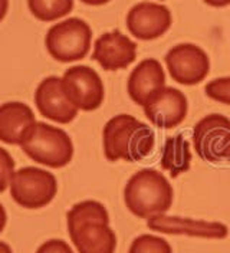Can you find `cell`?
<instances>
[{
    "mask_svg": "<svg viewBox=\"0 0 230 253\" xmlns=\"http://www.w3.org/2000/svg\"><path fill=\"white\" fill-rule=\"evenodd\" d=\"M193 145L203 161L228 160L230 150V120L222 114L201 118L193 129Z\"/></svg>",
    "mask_w": 230,
    "mask_h": 253,
    "instance_id": "obj_7",
    "label": "cell"
},
{
    "mask_svg": "<svg viewBox=\"0 0 230 253\" xmlns=\"http://www.w3.org/2000/svg\"><path fill=\"white\" fill-rule=\"evenodd\" d=\"M35 104L44 117L58 124H69L78 115V108L68 99L59 77H47L38 85Z\"/></svg>",
    "mask_w": 230,
    "mask_h": 253,
    "instance_id": "obj_12",
    "label": "cell"
},
{
    "mask_svg": "<svg viewBox=\"0 0 230 253\" xmlns=\"http://www.w3.org/2000/svg\"><path fill=\"white\" fill-rule=\"evenodd\" d=\"M166 65L176 82L191 86L207 78L210 72V58L193 43H180L170 49L166 55Z\"/></svg>",
    "mask_w": 230,
    "mask_h": 253,
    "instance_id": "obj_9",
    "label": "cell"
},
{
    "mask_svg": "<svg viewBox=\"0 0 230 253\" xmlns=\"http://www.w3.org/2000/svg\"><path fill=\"white\" fill-rule=\"evenodd\" d=\"M91 41L90 25L79 17H69L47 31L45 45L53 59L68 63L85 58L91 49Z\"/></svg>",
    "mask_w": 230,
    "mask_h": 253,
    "instance_id": "obj_5",
    "label": "cell"
},
{
    "mask_svg": "<svg viewBox=\"0 0 230 253\" xmlns=\"http://www.w3.org/2000/svg\"><path fill=\"white\" fill-rule=\"evenodd\" d=\"M92 58L105 71L125 69L137 58V43L120 31L108 32L95 41Z\"/></svg>",
    "mask_w": 230,
    "mask_h": 253,
    "instance_id": "obj_14",
    "label": "cell"
},
{
    "mask_svg": "<svg viewBox=\"0 0 230 253\" xmlns=\"http://www.w3.org/2000/svg\"><path fill=\"white\" fill-rule=\"evenodd\" d=\"M36 253H74L71 246L61 239H50L42 243Z\"/></svg>",
    "mask_w": 230,
    "mask_h": 253,
    "instance_id": "obj_22",
    "label": "cell"
},
{
    "mask_svg": "<svg viewBox=\"0 0 230 253\" xmlns=\"http://www.w3.org/2000/svg\"><path fill=\"white\" fill-rule=\"evenodd\" d=\"M6 221H7V214H6V210L4 207L0 205V233L3 232L4 226H6Z\"/></svg>",
    "mask_w": 230,
    "mask_h": 253,
    "instance_id": "obj_24",
    "label": "cell"
},
{
    "mask_svg": "<svg viewBox=\"0 0 230 253\" xmlns=\"http://www.w3.org/2000/svg\"><path fill=\"white\" fill-rule=\"evenodd\" d=\"M0 253H12V249L7 243L0 242Z\"/></svg>",
    "mask_w": 230,
    "mask_h": 253,
    "instance_id": "obj_27",
    "label": "cell"
},
{
    "mask_svg": "<svg viewBox=\"0 0 230 253\" xmlns=\"http://www.w3.org/2000/svg\"><path fill=\"white\" fill-rule=\"evenodd\" d=\"M62 84L68 99L78 110L95 111L104 102V82L98 72L90 66L77 65L66 69Z\"/></svg>",
    "mask_w": 230,
    "mask_h": 253,
    "instance_id": "obj_8",
    "label": "cell"
},
{
    "mask_svg": "<svg viewBox=\"0 0 230 253\" xmlns=\"http://www.w3.org/2000/svg\"><path fill=\"white\" fill-rule=\"evenodd\" d=\"M173 16L167 6L141 1L127 15V29L139 41H154L169 31Z\"/></svg>",
    "mask_w": 230,
    "mask_h": 253,
    "instance_id": "obj_11",
    "label": "cell"
},
{
    "mask_svg": "<svg viewBox=\"0 0 230 253\" xmlns=\"http://www.w3.org/2000/svg\"><path fill=\"white\" fill-rule=\"evenodd\" d=\"M228 160H229V161H230V150H229V156H228Z\"/></svg>",
    "mask_w": 230,
    "mask_h": 253,
    "instance_id": "obj_28",
    "label": "cell"
},
{
    "mask_svg": "<svg viewBox=\"0 0 230 253\" xmlns=\"http://www.w3.org/2000/svg\"><path fill=\"white\" fill-rule=\"evenodd\" d=\"M20 147L33 161L50 169H62L74 157V142L71 137L62 128L46 123H36Z\"/></svg>",
    "mask_w": 230,
    "mask_h": 253,
    "instance_id": "obj_4",
    "label": "cell"
},
{
    "mask_svg": "<svg viewBox=\"0 0 230 253\" xmlns=\"http://www.w3.org/2000/svg\"><path fill=\"white\" fill-rule=\"evenodd\" d=\"M7 7H9V0H0V22L7 13Z\"/></svg>",
    "mask_w": 230,
    "mask_h": 253,
    "instance_id": "obj_25",
    "label": "cell"
},
{
    "mask_svg": "<svg viewBox=\"0 0 230 253\" xmlns=\"http://www.w3.org/2000/svg\"><path fill=\"white\" fill-rule=\"evenodd\" d=\"M15 174V161L12 156L0 147V193H3L12 183Z\"/></svg>",
    "mask_w": 230,
    "mask_h": 253,
    "instance_id": "obj_21",
    "label": "cell"
},
{
    "mask_svg": "<svg viewBox=\"0 0 230 253\" xmlns=\"http://www.w3.org/2000/svg\"><path fill=\"white\" fill-rule=\"evenodd\" d=\"M174 191L166 175L153 169H142L125 184L124 202L127 209L139 219L164 214L173 205Z\"/></svg>",
    "mask_w": 230,
    "mask_h": 253,
    "instance_id": "obj_3",
    "label": "cell"
},
{
    "mask_svg": "<svg viewBox=\"0 0 230 253\" xmlns=\"http://www.w3.org/2000/svg\"><path fill=\"white\" fill-rule=\"evenodd\" d=\"M142 108L147 120L153 126L171 129L185 120L188 102L182 91L173 86H163L147 99Z\"/></svg>",
    "mask_w": 230,
    "mask_h": 253,
    "instance_id": "obj_10",
    "label": "cell"
},
{
    "mask_svg": "<svg viewBox=\"0 0 230 253\" xmlns=\"http://www.w3.org/2000/svg\"><path fill=\"white\" fill-rule=\"evenodd\" d=\"M203 1L212 7H226L230 4V0H203Z\"/></svg>",
    "mask_w": 230,
    "mask_h": 253,
    "instance_id": "obj_23",
    "label": "cell"
},
{
    "mask_svg": "<svg viewBox=\"0 0 230 253\" xmlns=\"http://www.w3.org/2000/svg\"><path fill=\"white\" fill-rule=\"evenodd\" d=\"M36 123L32 108L23 102H6L0 105V141L20 145Z\"/></svg>",
    "mask_w": 230,
    "mask_h": 253,
    "instance_id": "obj_16",
    "label": "cell"
},
{
    "mask_svg": "<svg viewBox=\"0 0 230 253\" xmlns=\"http://www.w3.org/2000/svg\"><path fill=\"white\" fill-rule=\"evenodd\" d=\"M147 226L166 235L204 237V239H225L229 235V227L220 221L194 220L190 217L157 214L147 219Z\"/></svg>",
    "mask_w": 230,
    "mask_h": 253,
    "instance_id": "obj_13",
    "label": "cell"
},
{
    "mask_svg": "<svg viewBox=\"0 0 230 253\" xmlns=\"http://www.w3.org/2000/svg\"><path fill=\"white\" fill-rule=\"evenodd\" d=\"M58 181L55 175L44 169L23 167L13 174L10 194L17 205L25 209H41L56 196Z\"/></svg>",
    "mask_w": 230,
    "mask_h": 253,
    "instance_id": "obj_6",
    "label": "cell"
},
{
    "mask_svg": "<svg viewBox=\"0 0 230 253\" xmlns=\"http://www.w3.org/2000/svg\"><path fill=\"white\" fill-rule=\"evenodd\" d=\"M82 3L85 4H90V6H101V4H105L109 0H81Z\"/></svg>",
    "mask_w": 230,
    "mask_h": 253,
    "instance_id": "obj_26",
    "label": "cell"
},
{
    "mask_svg": "<svg viewBox=\"0 0 230 253\" xmlns=\"http://www.w3.org/2000/svg\"><path fill=\"white\" fill-rule=\"evenodd\" d=\"M190 164H191L190 144L184 138L183 134L169 137L163 147L161 167L167 170L173 178H176L180 174L188 171Z\"/></svg>",
    "mask_w": 230,
    "mask_h": 253,
    "instance_id": "obj_17",
    "label": "cell"
},
{
    "mask_svg": "<svg viewBox=\"0 0 230 253\" xmlns=\"http://www.w3.org/2000/svg\"><path fill=\"white\" fill-rule=\"evenodd\" d=\"M163 86H166L164 68L153 58L144 59L138 63L130 74L127 82V91L130 98L139 107H144L147 99Z\"/></svg>",
    "mask_w": 230,
    "mask_h": 253,
    "instance_id": "obj_15",
    "label": "cell"
},
{
    "mask_svg": "<svg viewBox=\"0 0 230 253\" xmlns=\"http://www.w3.org/2000/svg\"><path fill=\"white\" fill-rule=\"evenodd\" d=\"M68 232L78 253H115L117 236L109 227L105 206L85 200L74 206L68 214Z\"/></svg>",
    "mask_w": 230,
    "mask_h": 253,
    "instance_id": "obj_1",
    "label": "cell"
},
{
    "mask_svg": "<svg viewBox=\"0 0 230 253\" xmlns=\"http://www.w3.org/2000/svg\"><path fill=\"white\" fill-rule=\"evenodd\" d=\"M32 15L42 22H53L74 9V0H28Z\"/></svg>",
    "mask_w": 230,
    "mask_h": 253,
    "instance_id": "obj_18",
    "label": "cell"
},
{
    "mask_svg": "<svg viewBox=\"0 0 230 253\" xmlns=\"http://www.w3.org/2000/svg\"><path fill=\"white\" fill-rule=\"evenodd\" d=\"M206 95L217 101L220 104L225 105H230V77H223V78H216L213 81H210L206 88Z\"/></svg>",
    "mask_w": 230,
    "mask_h": 253,
    "instance_id": "obj_20",
    "label": "cell"
},
{
    "mask_svg": "<svg viewBox=\"0 0 230 253\" xmlns=\"http://www.w3.org/2000/svg\"><path fill=\"white\" fill-rule=\"evenodd\" d=\"M128 253H173V249L166 239L147 233L133 240Z\"/></svg>",
    "mask_w": 230,
    "mask_h": 253,
    "instance_id": "obj_19",
    "label": "cell"
},
{
    "mask_svg": "<svg viewBox=\"0 0 230 253\" xmlns=\"http://www.w3.org/2000/svg\"><path fill=\"white\" fill-rule=\"evenodd\" d=\"M104 154L109 161L137 163L151 154L155 144L153 128L133 115L112 117L102 131Z\"/></svg>",
    "mask_w": 230,
    "mask_h": 253,
    "instance_id": "obj_2",
    "label": "cell"
}]
</instances>
